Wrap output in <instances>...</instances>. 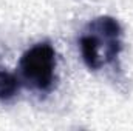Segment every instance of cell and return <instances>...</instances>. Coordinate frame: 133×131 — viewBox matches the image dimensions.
I'll return each instance as SVG.
<instances>
[{
    "instance_id": "obj_2",
    "label": "cell",
    "mask_w": 133,
    "mask_h": 131,
    "mask_svg": "<svg viewBox=\"0 0 133 131\" xmlns=\"http://www.w3.org/2000/svg\"><path fill=\"white\" fill-rule=\"evenodd\" d=\"M87 31L93 33L102 46L105 62H113L122 49V28L119 22L110 16H102L88 23Z\"/></svg>"
},
{
    "instance_id": "obj_4",
    "label": "cell",
    "mask_w": 133,
    "mask_h": 131,
    "mask_svg": "<svg viewBox=\"0 0 133 131\" xmlns=\"http://www.w3.org/2000/svg\"><path fill=\"white\" fill-rule=\"evenodd\" d=\"M20 90V80L16 74L0 68V100L12 99Z\"/></svg>"
},
{
    "instance_id": "obj_3",
    "label": "cell",
    "mask_w": 133,
    "mask_h": 131,
    "mask_svg": "<svg viewBox=\"0 0 133 131\" xmlns=\"http://www.w3.org/2000/svg\"><path fill=\"white\" fill-rule=\"evenodd\" d=\"M79 46H81V54L85 62V65L90 69H101L105 65V57L104 51L99 43V39L90 31H85V34L79 39Z\"/></svg>"
},
{
    "instance_id": "obj_1",
    "label": "cell",
    "mask_w": 133,
    "mask_h": 131,
    "mask_svg": "<svg viewBox=\"0 0 133 131\" xmlns=\"http://www.w3.org/2000/svg\"><path fill=\"white\" fill-rule=\"evenodd\" d=\"M56 51L48 42H40L26 49L20 59L23 79L39 91H48L54 82Z\"/></svg>"
}]
</instances>
